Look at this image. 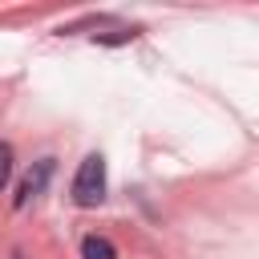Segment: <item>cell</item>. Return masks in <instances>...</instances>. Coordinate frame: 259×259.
I'll use <instances>...</instances> for the list:
<instances>
[{"mask_svg":"<svg viewBox=\"0 0 259 259\" xmlns=\"http://www.w3.org/2000/svg\"><path fill=\"white\" fill-rule=\"evenodd\" d=\"M105 198V158L101 154H89L73 178V202L77 206H97Z\"/></svg>","mask_w":259,"mask_h":259,"instance_id":"cell-1","label":"cell"},{"mask_svg":"<svg viewBox=\"0 0 259 259\" xmlns=\"http://www.w3.org/2000/svg\"><path fill=\"white\" fill-rule=\"evenodd\" d=\"M49 174H53V158H40V162H36V170H28V178L20 182V194H16V206H28V198H36V194L45 190V182H49Z\"/></svg>","mask_w":259,"mask_h":259,"instance_id":"cell-2","label":"cell"},{"mask_svg":"<svg viewBox=\"0 0 259 259\" xmlns=\"http://www.w3.org/2000/svg\"><path fill=\"white\" fill-rule=\"evenodd\" d=\"M8 178H12V146L0 142V190L8 186Z\"/></svg>","mask_w":259,"mask_h":259,"instance_id":"cell-4","label":"cell"},{"mask_svg":"<svg viewBox=\"0 0 259 259\" xmlns=\"http://www.w3.org/2000/svg\"><path fill=\"white\" fill-rule=\"evenodd\" d=\"M81 255L85 259H117V247L109 239H101V235H85L81 239Z\"/></svg>","mask_w":259,"mask_h":259,"instance_id":"cell-3","label":"cell"}]
</instances>
